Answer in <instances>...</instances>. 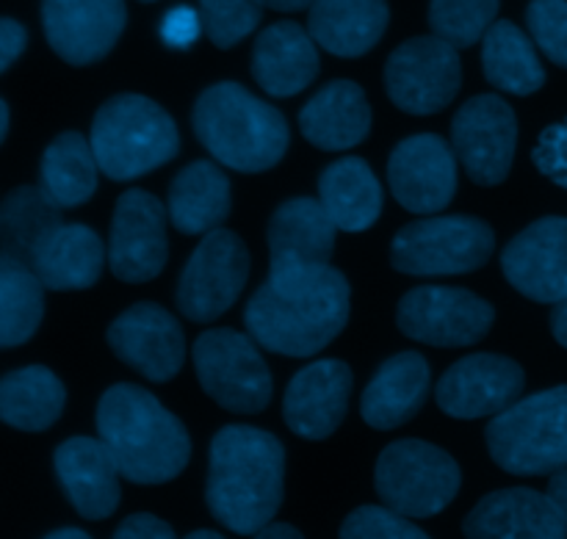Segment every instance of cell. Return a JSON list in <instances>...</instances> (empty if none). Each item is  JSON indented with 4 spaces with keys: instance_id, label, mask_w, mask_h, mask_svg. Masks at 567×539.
Returning a JSON list of instances; mask_svg holds the SVG:
<instances>
[{
    "instance_id": "6da1fadb",
    "label": "cell",
    "mask_w": 567,
    "mask_h": 539,
    "mask_svg": "<svg viewBox=\"0 0 567 539\" xmlns=\"http://www.w3.org/2000/svg\"><path fill=\"white\" fill-rule=\"evenodd\" d=\"M352 308L349 280L332 266L271 269L244 310L247 332L266 352L310 357L343 332Z\"/></svg>"
},
{
    "instance_id": "7a4b0ae2",
    "label": "cell",
    "mask_w": 567,
    "mask_h": 539,
    "mask_svg": "<svg viewBox=\"0 0 567 539\" xmlns=\"http://www.w3.org/2000/svg\"><path fill=\"white\" fill-rule=\"evenodd\" d=\"M286 448L271 432L225 426L216 432L208 457L205 501L210 515L236 535H258L282 504Z\"/></svg>"
},
{
    "instance_id": "3957f363",
    "label": "cell",
    "mask_w": 567,
    "mask_h": 539,
    "mask_svg": "<svg viewBox=\"0 0 567 539\" xmlns=\"http://www.w3.org/2000/svg\"><path fill=\"white\" fill-rule=\"evenodd\" d=\"M100 440L133 485H164L192 459V440L177 415L138 385H114L97 404Z\"/></svg>"
},
{
    "instance_id": "277c9868",
    "label": "cell",
    "mask_w": 567,
    "mask_h": 539,
    "mask_svg": "<svg viewBox=\"0 0 567 539\" xmlns=\"http://www.w3.org/2000/svg\"><path fill=\"white\" fill-rule=\"evenodd\" d=\"M192 125L214 160L247 175L275 169L291 142L286 116L236 81L205 89L194 103Z\"/></svg>"
},
{
    "instance_id": "5b68a950",
    "label": "cell",
    "mask_w": 567,
    "mask_h": 539,
    "mask_svg": "<svg viewBox=\"0 0 567 539\" xmlns=\"http://www.w3.org/2000/svg\"><path fill=\"white\" fill-rule=\"evenodd\" d=\"M92 149L111 180H136L181 153L175 120L144 94H116L92 122Z\"/></svg>"
},
{
    "instance_id": "8992f818",
    "label": "cell",
    "mask_w": 567,
    "mask_h": 539,
    "mask_svg": "<svg viewBox=\"0 0 567 539\" xmlns=\"http://www.w3.org/2000/svg\"><path fill=\"white\" fill-rule=\"evenodd\" d=\"M493 463L515 476H546L567 468V385L518 398L485 432Z\"/></svg>"
},
{
    "instance_id": "52a82bcc",
    "label": "cell",
    "mask_w": 567,
    "mask_h": 539,
    "mask_svg": "<svg viewBox=\"0 0 567 539\" xmlns=\"http://www.w3.org/2000/svg\"><path fill=\"white\" fill-rule=\"evenodd\" d=\"M460 465L452 454L424 440L391 443L374 468L382 504L404 518H435L457 498Z\"/></svg>"
},
{
    "instance_id": "ba28073f",
    "label": "cell",
    "mask_w": 567,
    "mask_h": 539,
    "mask_svg": "<svg viewBox=\"0 0 567 539\" xmlns=\"http://www.w3.org/2000/svg\"><path fill=\"white\" fill-rule=\"evenodd\" d=\"M496 249L491 225L476 216H426L396 232L393 269L410 277L468 274L482 269Z\"/></svg>"
},
{
    "instance_id": "9c48e42d",
    "label": "cell",
    "mask_w": 567,
    "mask_h": 539,
    "mask_svg": "<svg viewBox=\"0 0 567 539\" xmlns=\"http://www.w3.org/2000/svg\"><path fill=\"white\" fill-rule=\"evenodd\" d=\"M252 335L208 330L194 343V371L203 391L230 413H264L271 402V371Z\"/></svg>"
},
{
    "instance_id": "30bf717a",
    "label": "cell",
    "mask_w": 567,
    "mask_h": 539,
    "mask_svg": "<svg viewBox=\"0 0 567 539\" xmlns=\"http://www.w3.org/2000/svg\"><path fill=\"white\" fill-rule=\"evenodd\" d=\"M249 277V252L233 230L205 232L177 282V310L188 321L210 324L233 308Z\"/></svg>"
},
{
    "instance_id": "8fae6325",
    "label": "cell",
    "mask_w": 567,
    "mask_h": 539,
    "mask_svg": "<svg viewBox=\"0 0 567 539\" xmlns=\"http://www.w3.org/2000/svg\"><path fill=\"white\" fill-rule=\"evenodd\" d=\"M463 64L454 44L441 37H413L385 64L388 97L408 114L426 116L446 108L460 92Z\"/></svg>"
},
{
    "instance_id": "7c38bea8",
    "label": "cell",
    "mask_w": 567,
    "mask_h": 539,
    "mask_svg": "<svg viewBox=\"0 0 567 539\" xmlns=\"http://www.w3.org/2000/svg\"><path fill=\"white\" fill-rule=\"evenodd\" d=\"M496 310L463 288L421 286L404 293L396 308V324L410 341L437 349L474 346L491 332Z\"/></svg>"
},
{
    "instance_id": "4fadbf2b",
    "label": "cell",
    "mask_w": 567,
    "mask_h": 539,
    "mask_svg": "<svg viewBox=\"0 0 567 539\" xmlns=\"http://www.w3.org/2000/svg\"><path fill=\"white\" fill-rule=\"evenodd\" d=\"M518 120L498 94H476L452 120V147L468 177L480 186H498L513 169Z\"/></svg>"
},
{
    "instance_id": "5bb4252c",
    "label": "cell",
    "mask_w": 567,
    "mask_h": 539,
    "mask_svg": "<svg viewBox=\"0 0 567 539\" xmlns=\"http://www.w3.org/2000/svg\"><path fill=\"white\" fill-rule=\"evenodd\" d=\"M166 219L169 210L144 188H131L116 199L109 243V263L116 280L136 286L164 271L169 258Z\"/></svg>"
},
{
    "instance_id": "9a60e30c",
    "label": "cell",
    "mask_w": 567,
    "mask_h": 539,
    "mask_svg": "<svg viewBox=\"0 0 567 539\" xmlns=\"http://www.w3.org/2000/svg\"><path fill=\"white\" fill-rule=\"evenodd\" d=\"M457 153L435 133H419L393 147L388 183L404 210L432 216L457 194Z\"/></svg>"
},
{
    "instance_id": "2e32d148",
    "label": "cell",
    "mask_w": 567,
    "mask_h": 539,
    "mask_svg": "<svg viewBox=\"0 0 567 539\" xmlns=\"http://www.w3.org/2000/svg\"><path fill=\"white\" fill-rule=\"evenodd\" d=\"M526 385L515 360L502 354H471L457 360L437 382V407L460 421H476L513 407Z\"/></svg>"
},
{
    "instance_id": "e0dca14e",
    "label": "cell",
    "mask_w": 567,
    "mask_h": 539,
    "mask_svg": "<svg viewBox=\"0 0 567 539\" xmlns=\"http://www.w3.org/2000/svg\"><path fill=\"white\" fill-rule=\"evenodd\" d=\"M509 286L532 302L557 304L567 297V219L546 216L520 230L502 252Z\"/></svg>"
},
{
    "instance_id": "ac0fdd59",
    "label": "cell",
    "mask_w": 567,
    "mask_h": 539,
    "mask_svg": "<svg viewBox=\"0 0 567 539\" xmlns=\"http://www.w3.org/2000/svg\"><path fill=\"white\" fill-rule=\"evenodd\" d=\"M116 357L150 382H169L186 360V341L175 315L161 304L138 302L109 326Z\"/></svg>"
},
{
    "instance_id": "d6986e66",
    "label": "cell",
    "mask_w": 567,
    "mask_h": 539,
    "mask_svg": "<svg viewBox=\"0 0 567 539\" xmlns=\"http://www.w3.org/2000/svg\"><path fill=\"white\" fill-rule=\"evenodd\" d=\"M125 0H44L42 25L50 48L66 64L105 59L125 31Z\"/></svg>"
},
{
    "instance_id": "ffe728a7",
    "label": "cell",
    "mask_w": 567,
    "mask_h": 539,
    "mask_svg": "<svg viewBox=\"0 0 567 539\" xmlns=\"http://www.w3.org/2000/svg\"><path fill=\"white\" fill-rule=\"evenodd\" d=\"M352 393V369L343 360L305 365L282 398V418L305 440H327L341 426Z\"/></svg>"
},
{
    "instance_id": "44dd1931",
    "label": "cell",
    "mask_w": 567,
    "mask_h": 539,
    "mask_svg": "<svg viewBox=\"0 0 567 539\" xmlns=\"http://www.w3.org/2000/svg\"><path fill=\"white\" fill-rule=\"evenodd\" d=\"M463 531L468 539H567V518L548 493L513 487L482 498Z\"/></svg>"
},
{
    "instance_id": "7402d4cb",
    "label": "cell",
    "mask_w": 567,
    "mask_h": 539,
    "mask_svg": "<svg viewBox=\"0 0 567 539\" xmlns=\"http://www.w3.org/2000/svg\"><path fill=\"white\" fill-rule=\"evenodd\" d=\"M55 474L78 515L103 520L120 507V468L109 446L94 437H70L55 448Z\"/></svg>"
},
{
    "instance_id": "603a6c76",
    "label": "cell",
    "mask_w": 567,
    "mask_h": 539,
    "mask_svg": "<svg viewBox=\"0 0 567 539\" xmlns=\"http://www.w3.org/2000/svg\"><path fill=\"white\" fill-rule=\"evenodd\" d=\"M319 70L316 39L297 22H275L255 39L252 77L271 97H293L305 92L316 81Z\"/></svg>"
},
{
    "instance_id": "cb8c5ba5",
    "label": "cell",
    "mask_w": 567,
    "mask_h": 539,
    "mask_svg": "<svg viewBox=\"0 0 567 539\" xmlns=\"http://www.w3.org/2000/svg\"><path fill=\"white\" fill-rule=\"evenodd\" d=\"M336 221L321 199L297 197L282 203L269 219L271 269L288 266H330L336 249Z\"/></svg>"
},
{
    "instance_id": "d4e9b609",
    "label": "cell",
    "mask_w": 567,
    "mask_h": 539,
    "mask_svg": "<svg viewBox=\"0 0 567 539\" xmlns=\"http://www.w3.org/2000/svg\"><path fill=\"white\" fill-rule=\"evenodd\" d=\"M430 393V365L419 352H399L377 369L360 398V415L371 429L391 432L419 415Z\"/></svg>"
},
{
    "instance_id": "484cf974",
    "label": "cell",
    "mask_w": 567,
    "mask_h": 539,
    "mask_svg": "<svg viewBox=\"0 0 567 539\" xmlns=\"http://www.w3.org/2000/svg\"><path fill=\"white\" fill-rule=\"evenodd\" d=\"M299 131L313 147L341 153L365 142L371 131V105L352 81H332L299 111Z\"/></svg>"
},
{
    "instance_id": "4316f807",
    "label": "cell",
    "mask_w": 567,
    "mask_h": 539,
    "mask_svg": "<svg viewBox=\"0 0 567 539\" xmlns=\"http://www.w3.org/2000/svg\"><path fill=\"white\" fill-rule=\"evenodd\" d=\"M388 20V0H316L310 6L308 31L327 53L358 59L377 48Z\"/></svg>"
},
{
    "instance_id": "83f0119b",
    "label": "cell",
    "mask_w": 567,
    "mask_h": 539,
    "mask_svg": "<svg viewBox=\"0 0 567 539\" xmlns=\"http://www.w3.org/2000/svg\"><path fill=\"white\" fill-rule=\"evenodd\" d=\"M230 180L214 160H192L169 186V221L183 236L219 230L230 216Z\"/></svg>"
},
{
    "instance_id": "f1b7e54d",
    "label": "cell",
    "mask_w": 567,
    "mask_h": 539,
    "mask_svg": "<svg viewBox=\"0 0 567 539\" xmlns=\"http://www.w3.org/2000/svg\"><path fill=\"white\" fill-rule=\"evenodd\" d=\"M105 266V247L86 225H61L44 241L31 269L50 291H83L100 280Z\"/></svg>"
},
{
    "instance_id": "f546056e",
    "label": "cell",
    "mask_w": 567,
    "mask_h": 539,
    "mask_svg": "<svg viewBox=\"0 0 567 539\" xmlns=\"http://www.w3.org/2000/svg\"><path fill=\"white\" fill-rule=\"evenodd\" d=\"M319 199L338 230L365 232L382 214V188L363 158H341L319 177Z\"/></svg>"
},
{
    "instance_id": "4dcf8cb0",
    "label": "cell",
    "mask_w": 567,
    "mask_h": 539,
    "mask_svg": "<svg viewBox=\"0 0 567 539\" xmlns=\"http://www.w3.org/2000/svg\"><path fill=\"white\" fill-rule=\"evenodd\" d=\"M482 70L491 86L498 92L529 94L540 92L546 83V70L540 64L535 42L515 22L498 20L482 39Z\"/></svg>"
},
{
    "instance_id": "1f68e13d",
    "label": "cell",
    "mask_w": 567,
    "mask_h": 539,
    "mask_svg": "<svg viewBox=\"0 0 567 539\" xmlns=\"http://www.w3.org/2000/svg\"><path fill=\"white\" fill-rule=\"evenodd\" d=\"M66 391L44 365H25L0 382V418L20 432H44L61 418Z\"/></svg>"
},
{
    "instance_id": "d6a6232c",
    "label": "cell",
    "mask_w": 567,
    "mask_h": 539,
    "mask_svg": "<svg viewBox=\"0 0 567 539\" xmlns=\"http://www.w3.org/2000/svg\"><path fill=\"white\" fill-rule=\"evenodd\" d=\"M100 164L89 138L66 131L48 144L39 166V186L59 208H81L97 191Z\"/></svg>"
},
{
    "instance_id": "836d02e7",
    "label": "cell",
    "mask_w": 567,
    "mask_h": 539,
    "mask_svg": "<svg viewBox=\"0 0 567 539\" xmlns=\"http://www.w3.org/2000/svg\"><path fill=\"white\" fill-rule=\"evenodd\" d=\"M61 210L42 186H20L3 199L0 208V241L6 258L33 266L39 249L59 230Z\"/></svg>"
},
{
    "instance_id": "e575fe53",
    "label": "cell",
    "mask_w": 567,
    "mask_h": 539,
    "mask_svg": "<svg viewBox=\"0 0 567 539\" xmlns=\"http://www.w3.org/2000/svg\"><path fill=\"white\" fill-rule=\"evenodd\" d=\"M44 315V286L31 266L0 255V346L14 349L37 335Z\"/></svg>"
},
{
    "instance_id": "d590c367",
    "label": "cell",
    "mask_w": 567,
    "mask_h": 539,
    "mask_svg": "<svg viewBox=\"0 0 567 539\" xmlns=\"http://www.w3.org/2000/svg\"><path fill=\"white\" fill-rule=\"evenodd\" d=\"M498 14V0H432L430 28L454 48H471L491 31Z\"/></svg>"
},
{
    "instance_id": "8d00e7d4",
    "label": "cell",
    "mask_w": 567,
    "mask_h": 539,
    "mask_svg": "<svg viewBox=\"0 0 567 539\" xmlns=\"http://www.w3.org/2000/svg\"><path fill=\"white\" fill-rule=\"evenodd\" d=\"M260 11L258 0H199L205 37L221 50L247 39L258 28Z\"/></svg>"
},
{
    "instance_id": "74e56055",
    "label": "cell",
    "mask_w": 567,
    "mask_h": 539,
    "mask_svg": "<svg viewBox=\"0 0 567 539\" xmlns=\"http://www.w3.org/2000/svg\"><path fill=\"white\" fill-rule=\"evenodd\" d=\"M526 25L546 59L567 70V0H532Z\"/></svg>"
},
{
    "instance_id": "f35d334b",
    "label": "cell",
    "mask_w": 567,
    "mask_h": 539,
    "mask_svg": "<svg viewBox=\"0 0 567 539\" xmlns=\"http://www.w3.org/2000/svg\"><path fill=\"white\" fill-rule=\"evenodd\" d=\"M341 539H430L404 515L388 507H360L343 520Z\"/></svg>"
},
{
    "instance_id": "ab89813d",
    "label": "cell",
    "mask_w": 567,
    "mask_h": 539,
    "mask_svg": "<svg viewBox=\"0 0 567 539\" xmlns=\"http://www.w3.org/2000/svg\"><path fill=\"white\" fill-rule=\"evenodd\" d=\"M532 158L548 180L557 183L559 188H567V120L548 125L540 133V142H537Z\"/></svg>"
},
{
    "instance_id": "60d3db41",
    "label": "cell",
    "mask_w": 567,
    "mask_h": 539,
    "mask_svg": "<svg viewBox=\"0 0 567 539\" xmlns=\"http://www.w3.org/2000/svg\"><path fill=\"white\" fill-rule=\"evenodd\" d=\"M158 33H161V42H164L166 48L172 50L192 48V44L199 39V33H205L203 14H199L197 9H192V6H175V9L166 11L164 20H161Z\"/></svg>"
},
{
    "instance_id": "b9f144b4",
    "label": "cell",
    "mask_w": 567,
    "mask_h": 539,
    "mask_svg": "<svg viewBox=\"0 0 567 539\" xmlns=\"http://www.w3.org/2000/svg\"><path fill=\"white\" fill-rule=\"evenodd\" d=\"M114 539H177L169 524H164L155 515H131L122 520Z\"/></svg>"
},
{
    "instance_id": "7bdbcfd3",
    "label": "cell",
    "mask_w": 567,
    "mask_h": 539,
    "mask_svg": "<svg viewBox=\"0 0 567 539\" xmlns=\"http://www.w3.org/2000/svg\"><path fill=\"white\" fill-rule=\"evenodd\" d=\"M25 28L17 20H11V17H3V20H0V70H11V64H14L22 55V50H25Z\"/></svg>"
},
{
    "instance_id": "ee69618b",
    "label": "cell",
    "mask_w": 567,
    "mask_h": 539,
    "mask_svg": "<svg viewBox=\"0 0 567 539\" xmlns=\"http://www.w3.org/2000/svg\"><path fill=\"white\" fill-rule=\"evenodd\" d=\"M551 332H554V338H557L559 346L567 349V297L563 299V302H557V308H554Z\"/></svg>"
},
{
    "instance_id": "f6af8a7d",
    "label": "cell",
    "mask_w": 567,
    "mask_h": 539,
    "mask_svg": "<svg viewBox=\"0 0 567 539\" xmlns=\"http://www.w3.org/2000/svg\"><path fill=\"white\" fill-rule=\"evenodd\" d=\"M548 496L559 504V509H563L567 518V470H559V474L551 476V481H548Z\"/></svg>"
},
{
    "instance_id": "bcb514c9",
    "label": "cell",
    "mask_w": 567,
    "mask_h": 539,
    "mask_svg": "<svg viewBox=\"0 0 567 539\" xmlns=\"http://www.w3.org/2000/svg\"><path fill=\"white\" fill-rule=\"evenodd\" d=\"M255 539H305V537L288 524H269L264 531L255 535Z\"/></svg>"
},
{
    "instance_id": "7dc6e473",
    "label": "cell",
    "mask_w": 567,
    "mask_h": 539,
    "mask_svg": "<svg viewBox=\"0 0 567 539\" xmlns=\"http://www.w3.org/2000/svg\"><path fill=\"white\" fill-rule=\"evenodd\" d=\"M264 9H275V11H302L310 9L316 0H258Z\"/></svg>"
},
{
    "instance_id": "c3c4849f",
    "label": "cell",
    "mask_w": 567,
    "mask_h": 539,
    "mask_svg": "<svg viewBox=\"0 0 567 539\" xmlns=\"http://www.w3.org/2000/svg\"><path fill=\"white\" fill-rule=\"evenodd\" d=\"M9 125H11V114H9V103H0V142L9 138Z\"/></svg>"
},
{
    "instance_id": "681fc988",
    "label": "cell",
    "mask_w": 567,
    "mask_h": 539,
    "mask_svg": "<svg viewBox=\"0 0 567 539\" xmlns=\"http://www.w3.org/2000/svg\"><path fill=\"white\" fill-rule=\"evenodd\" d=\"M44 539H92V537L83 535L81 529H61V531H53V535Z\"/></svg>"
},
{
    "instance_id": "f907efd6",
    "label": "cell",
    "mask_w": 567,
    "mask_h": 539,
    "mask_svg": "<svg viewBox=\"0 0 567 539\" xmlns=\"http://www.w3.org/2000/svg\"><path fill=\"white\" fill-rule=\"evenodd\" d=\"M183 539H225L221 535H216V531H208V529H199V531H192L188 537Z\"/></svg>"
},
{
    "instance_id": "816d5d0a",
    "label": "cell",
    "mask_w": 567,
    "mask_h": 539,
    "mask_svg": "<svg viewBox=\"0 0 567 539\" xmlns=\"http://www.w3.org/2000/svg\"><path fill=\"white\" fill-rule=\"evenodd\" d=\"M144 3H155V0H144Z\"/></svg>"
}]
</instances>
